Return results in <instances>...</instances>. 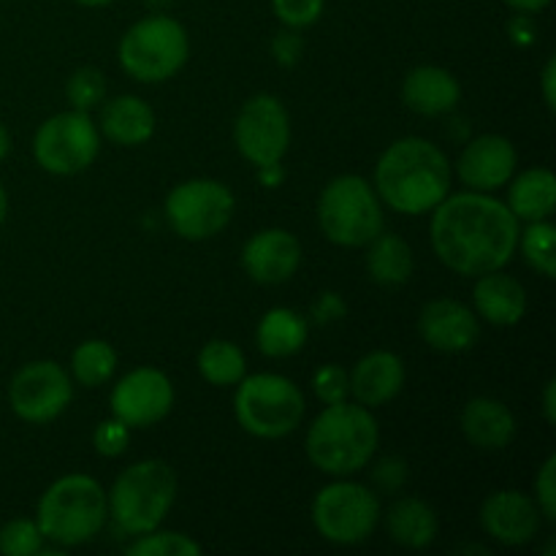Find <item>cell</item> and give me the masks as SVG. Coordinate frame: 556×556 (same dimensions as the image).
I'll return each mask as SVG.
<instances>
[{
	"instance_id": "obj_36",
	"label": "cell",
	"mask_w": 556,
	"mask_h": 556,
	"mask_svg": "<svg viewBox=\"0 0 556 556\" xmlns=\"http://www.w3.org/2000/svg\"><path fill=\"white\" fill-rule=\"evenodd\" d=\"M128 427L123 421H103L101 427L92 434V443H96V451L101 456H119L125 448H128Z\"/></svg>"
},
{
	"instance_id": "obj_37",
	"label": "cell",
	"mask_w": 556,
	"mask_h": 556,
	"mask_svg": "<svg viewBox=\"0 0 556 556\" xmlns=\"http://www.w3.org/2000/svg\"><path fill=\"white\" fill-rule=\"evenodd\" d=\"M535 497H538V508L541 514L546 516L548 521L556 519V456H548L543 462L541 472L535 478Z\"/></svg>"
},
{
	"instance_id": "obj_43",
	"label": "cell",
	"mask_w": 556,
	"mask_h": 556,
	"mask_svg": "<svg viewBox=\"0 0 556 556\" xmlns=\"http://www.w3.org/2000/svg\"><path fill=\"white\" fill-rule=\"evenodd\" d=\"M5 215H9V195H5L3 182H0V226L5 223Z\"/></svg>"
},
{
	"instance_id": "obj_12",
	"label": "cell",
	"mask_w": 556,
	"mask_h": 556,
	"mask_svg": "<svg viewBox=\"0 0 556 556\" xmlns=\"http://www.w3.org/2000/svg\"><path fill=\"white\" fill-rule=\"evenodd\" d=\"M233 141L244 161L253 166H275L282 161L291 144V123L288 112L275 96H255L239 112L233 125Z\"/></svg>"
},
{
	"instance_id": "obj_28",
	"label": "cell",
	"mask_w": 556,
	"mask_h": 556,
	"mask_svg": "<svg viewBox=\"0 0 556 556\" xmlns=\"http://www.w3.org/2000/svg\"><path fill=\"white\" fill-rule=\"evenodd\" d=\"M244 364L242 351L226 340H212L201 348L199 353V372L206 383L226 389V386H237L244 378Z\"/></svg>"
},
{
	"instance_id": "obj_20",
	"label": "cell",
	"mask_w": 556,
	"mask_h": 556,
	"mask_svg": "<svg viewBox=\"0 0 556 556\" xmlns=\"http://www.w3.org/2000/svg\"><path fill=\"white\" fill-rule=\"evenodd\" d=\"M462 87L451 71L438 65H418L405 76L402 85V101L407 109L424 117H438L451 112L459 103Z\"/></svg>"
},
{
	"instance_id": "obj_6",
	"label": "cell",
	"mask_w": 556,
	"mask_h": 556,
	"mask_svg": "<svg viewBox=\"0 0 556 556\" xmlns=\"http://www.w3.org/2000/svg\"><path fill=\"white\" fill-rule=\"evenodd\" d=\"M318 223L334 244L362 248L383 231V206L367 179L345 174L320 193Z\"/></svg>"
},
{
	"instance_id": "obj_9",
	"label": "cell",
	"mask_w": 556,
	"mask_h": 556,
	"mask_svg": "<svg viewBox=\"0 0 556 556\" xmlns=\"http://www.w3.org/2000/svg\"><path fill=\"white\" fill-rule=\"evenodd\" d=\"M101 150V136L90 114L71 109L60 112L41 123L33 139V155L36 163L49 174L71 177L90 166Z\"/></svg>"
},
{
	"instance_id": "obj_13",
	"label": "cell",
	"mask_w": 556,
	"mask_h": 556,
	"mask_svg": "<svg viewBox=\"0 0 556 556\" xmlns=\"http://www.w3.org/2000/svg\"><path fill=\"white\" fill-rule=\"evenodd\" d=\"M71 380L54 362L25 364L9 383V405L22 421L47 424L71 405Z\"/></svg>"
},
{
	"instance_id": "obj_17",
	"label": "cell",
	"mask_w": 556,
	"mask_h": 556,
	"mask_svg": "<svg viewBox=\"0 0 556 556\" xmlns=\"http://www.w3.org/2000/svg\"><path fill=\"white\" fill-rule=\"evenodd\" d=\"M418 331L434 351L459 353L476 345L481 326L467 304L456 302V299H434L424 307L421 318H418Z\"/></svg>"
},
{
	"instance_id": "obj_35",
	"label": "cell",
	"mask_w": 556,
	"mask_h": 556,
	"mask_svg": "<svg viewBox=\"0 0 556 556\" xmlns=\"http://www.w3.org/2000/svg\"><path fill=\"white\" fill-rule=\"evenodd\" d=\"M277 20L288 27H309L324 14V0H271Z\"/></svg>"
},
{
	"instance_id": "obj_11",
	"label": "cell",
	"mask_w": 556,
	"mask_h": 556,
	"mask_svg": "<svg viewBox=\"0 0 556 556\" xmlns=\"http://www.w3.org/2000/svg\"><path fill=\"white\" fill-rule=\"evenodd\" d=\"M231 190L217 179H188L166 199V217L182 239H210L220 233L233 217Z\"/></svg>"
},
{
	"instance_id": "obj_7",
	"label": "cell",
	"mask_w": 556,
	"mask_h": 556,
	"mask_svg": "<svg viewBox=\"0 0 556 556\" xmlns=\"http://www.w3.org/2000/svg\"><path fill=\"white\" fill-rule=\"evenodd\" d=\"M237 400V421L244 432L255 434L261 440H277L291 434L304 416V396L282 375L261 372L239 380Z\"/></svg>"
},
{
	"instance_id": "obj_1",
	"label": "cell",
	"mask_w": 556,
	"mask_h": 556,
	"mask_svg": "<svg viewBox=\"0 0 556 556\" xmlns=\"http://www.w3.org/2000/svg\"><path fill=\"white\" fill-rule=\"evenodd\" d=\"M519 217L486 193L445 195L434 206L432 248L456 275L481 277L514 258L519 244Z\"/></svg>"
},
{
	"instance_id": "obj_34",
	"label": "cell",
	"mask_w": 556,
	"mask_h": 556,
	"mask_svg": "<svg viewBox=\"0 0 556 556\" xmlns=\"http://www.w3.org/2000/svg\"><path fill=\"white\" fill-rule=\"evenodd\" d=\"M313 389L324 405H337V402H345L348 394H351V380H348V372L342 367L326 364L315 372Z\"/></svg>"
},
{
	"instance_id": "obj_19",
	"label": "cell",
	"mask_w": 556,
	"mask_h": 556,
	"mask_svg": "<svg viewBox=\"0 0 556 556\" xmlns=\"http://www.w3.org/2000/svg\"><path fill=\"white\" fill-rule=\"evenodd\" d=\"M351 380V394L358 405L380 407L394 400L405 386V367L402 358L391 351H375L364 356L348 375Z\"/></svg>"
},
{
	"instance_id": "obj_39",
	"label": "cell",
	"mask_w": 556,
	"mask_h": 556,
	"mask_svg": "<svg viewBox=\"0 0 556 556\" xmlns=\"http://www.w3.org/2000/svg\"><path fill=\"white\" fill-rule=\"evenodd\" d=\"M554 81H556V58H548L546 68H543V98H546V106L552 109V112H554V106H556Z\"/></svg>"
},
{
	"instance_id": "obj_14",
	"label": "cell",
	"mask_w": 556,
	"mask_h": 556,
	"mask_svg": "<svg viewBox=\"0 0 556 556\" xmlns=\"http://www.w3.org/2000/svg\"><path fill=\"white\" fill-rule=\"evenodd\" d=\"M174 407V386L161 369L141 367L125 375L112 391V413L128 429L163 421Z\"/></svg>"
},
{
	"instance_id": "obj_26",
	"label": "cell",
	"mask_w": 556,
	"mask_h": 556,
	"mask_svg": "<svg viewBox=\"0 0 556 556\" xmlns=\"http://www.w3.org/2000/svg\"><path fill=\"white\" fill-rule=\"evenodd\" d=\"M258 348L269 358H286L302 351L307 342V320L288 307H275L261 318Z\"/></svg>"
},
{
	"instance_id": "obj_8",
	"label": "cell",
	"mask_w": 556,
	"mask_h": 556,
	"mask_svg": "<svg viewBox=\"0 0 556 556\" xmlns=\"http://www.w3.org/2000/svg\"><path fill=\"white\" fill-rule=\"evenodd\" d=\"M188 33L172 16H147L119 41V65L134 79L155 85L166 81L188 63Z\"/></svg>"
},
{
	"instance_id": "obj_24",
	"label": "cell",
	"mask_w": 556,
	"mask_h": 556,
	"mask_svg": "<svg viewBox=\"0 0 556 556\" xmlns=\"http://www.w3.org/2000/svg\"><path fill=\"white\" fill-rule=\"evenodd\" d=\"M556 206V179L548 168H530L508 188V210L521 220H548Z\"/></svg>"
},
{
	"instance_id": "obj_42",
	"label": "cell",
	"mask_w": 556,
	"mask_h": 556,
	"mask_svg": "<svg viewBox=\"0 0 556 556\" xmlns=\"http://www.w3.org/2000/svg\"><path fill=\"white\" fill-rule=\"evenodd\" d=\"M11 150V136H9V128H5L3 123H0V161H3L5 155H9Z\"/></svg>"
},
{
	"instance_id": "obj_31",
	"label": "cell",
	"mask_w": 556,
	"mask_h": 556,
	"mask_svg": "<svg viewBox=\"0 0 556 556\" xmlns=\"http://www.w3.org/2000/svg\"><path fill=\"white\" fill-rule=\"evenodd\" d=\"M130 556H199L201 546L179 532H147L125 548Z\"/></svg>"
},
{
	"instance_id": "obj_22",
	"label": "cell",
	"mask_w": 556,
	"mask_h": 556,
	"mask_svg": "<svg viewBox=\"0 0 556 556\" xmlns=\"http://www.w3.org/2000/svg\"><path fill=\"white\" fill-rule=\"evenodd\" d=\"M472 299H476L478 315L492 326H516L527 313V293L521 282L500 269L481 275Z\"/></svg>"
},
{
	"instance_id": "obj_4",
	"label": "cell",
	"mask_w": 556,
	"mask_h": 556,
	"mask_svg": "<svg viewBox=\"0 0 556 556\" xmlns=\"http://www.w3.org/2000/svg\"><path fill=\"white\" fill-rule=\"evenodd\" d=\"M109 503L101 483L90 476H65L43 492L36 525L43 541L60 546H81L106 525Z\"/></svg>"
},
{
	"instance_id": "obj_27",
	"label": "cell",
	"mask_w": 556,
	"mask_h": 556,
	"mask_svg": "<svg viewBox=\"0 0 556 556\" xmlns=\"http://www.w3.org/2000/svg\"><path fill=\"white\" fill-rule=\"evenodd\" d=\"M369 244L372 248L367 253V269L378 286H402L410 280L413 253L405 239L380 231Z\"/></svg>"
},
{
	"instance_id": "obj_29",
	"label": "cell",
	"mask_w": 556,
	"mask_h": 556,
	"mask_svg": "<svg viewBox=\"0 0 556 556\" xmlns=\"http://www.w3.org/2000/svg\"><path fill=\"white\" fill-rule=\"evenodd\" d=\"M71 369H74V378L81 386L96 389V386L106 383L114 375V369H117V353H114V348L109 342L87 340L71 356Z\"/></svg>"
},
{
	"instance_id": "obj_2",
	"label": "cell",
	"mask_w": 556,
	"mask_h": 556,
	"mask_svg": "<svg viewBox=\"0 0 556 556\" xmlns=\"http://www.w3.org/2000/svg\"><path fill=\"white\" fill-rule=\"evenodd\" d=\"M448 190V157L438 144L418 136L394 141L375 168V193L402 215L432 212Z\"/></svg>"
},
{
	"instance_id": "obj_44",
	"label": "cell",
	"mask_w": 556,
	"mask_h": 556,
	"mask_svg": "<svg viewBox=\"0 0 556 556\" xmlns=\"http://www.w3.org/2000/svg\"><path fill=\"white\" fill-rule=\"evenodd\" d=\"M79 5H87V9H98V5H109L112 0H76Z\"/></svg>"
},
{
	"instance_id": "obj_33",
	"label": "cell",
	"mask_w": 556,
	"mask_h": 556,
	"mask_svg": "<svg viewBox=\"0 0 556 556\" xmlns=\"http://www.w3.org/2000/svg\"><path fill=\"white\" fill-rule=\"evenodd\" d=\"M65 92H68L71 106L79 109V112H90L106 96V79H103V74L98 68H79L68 79Z\"/></svg>"
},
{
	"instance_id": "obj_18",
	"label": "cell",
	"mask_w": 556,
	"mask_h": 556,
	"mask_svg": "<svg viewBox=\"0 0 556 556\" xmlns=\"http://www.w3.org/2000/svg\"><path fill=\"white\" fill-rule=\"evenodd\" d=\"M481 525L505 546H525L541 530V508L521 492L492 494L481 508Z\"/></svg>"
},
{
	"instance_id": "obj_23",
	"label": "cell",
	"mask_w": 556,
	"mask_h": 556,
	"mask_svg": "<svg viewBox=\"0 0 556 556\" xmlns=\"http://www.w3.org/2000/svg\"><path fill=\"white\" fill-rule=\"evenodd\" d=\"M101 130L114 144L139 147L155 134V114L141 98L119 96L103 106Z\"/></svg>"
},
{
	"instance_id": "obj_10",
	"label": "cell",
	"mask_w": 556,
	"mask_h": 556,
	"mask_svg": "<svg viewBox=\"0 0 556 556\" xmlns=\"http://www.w3.org/2000/svg\"><path fill=\"white\" fill-rule=\"evenodd\" d=\"M380 521V503L367 486L340 481L318 492L313 503V525L329 543L353 546L367 541Z\"/></svg>"
},
{
	"instance_id": "obj_40",
	"label": "cell",
	"mask_w": 556,
	"mask_h": 556,
	"mask_svg": "<svg viewBox=\"0 0 556 556\" xmlns=\"http://www.w3.org/2000/svg\"><path fill=\"white\" fill-rule=\"evenodd\" d=\"M543 410H546V421L556 424V383L546 386V394H543Z\"/></svg>"
},
{
	"instance_id": "obj_25",
	"label": "cell",
	"mask_w": 556,
	"mask_h": 556,
	"mask_svg": "<svg viewBox=\"0 0 556 556\" xmlns=\"http://www.w3.org/2000/svg\"><path fill=\"white\" fill-rule=\"evenodd\" d=\"M386 525H389V535L394 538V543L405 548H427L438 538V516L424 500L416 497L391 505Z\"/></svg>"
},
{
	"instance_id": "obj_38",
	"label": "cell",
	"mask_w": 556,
	"mask_h": 556,
	"mask_svg": "<svg viewBox=\"0 0 556 556\" xmlns=\"http://www.w3.org/2000/svg\"><path fill=\"white\" fill-rule=\"evenodd\" d=\"M271 49H275V58L280 60V63L293 65L299 60V52H302V41H299L293 33H280V36L275 38V43H271Z\"/></svg>"
},
{
	"instance_id": "obj_41",
	"label": "cell",
	"mask_w": 556,
	"mask_h": 556,
	"mask_svg": "<svg viewBox=\"0 0 556 556\" xmlns=\"http://www.w3.org/2000/svg\"><path fill=\"white\" fill-rule=\"evenodd\" d=\"M505 3H508L510 9H516V11H527V14H532V11L546 9V5L552 3V0H505Z\"/></svg>"
},
{
	"instance_id": "obj_5",
	"label": "cell",
	"mask_w": 556,
	"mask_h": 556,
	"mask_svg": "<svg viewBox=\"0 0 556 556\" xmlns=\"http://www.w3.org/2000/svg\"><path fill=\"white\" fill-rule=\"evenodd\" d=\"M177 497V476L161 459L130 465L117 476L109 492V516L128 535H147L157 530Z\"/></svg>"
},
{
	"instance_id": "obj_3",
	"label": "cell",
	"mask_w": 556,
	"mask_h": 556,
	"mask_svg": "<svg viewBox=\"0 0 556 556\" xmlns=\"http://www.w3.org/2000/svg\"><path fill=\"white\" fill-rule=\"evenodd\" d=\"M378 421L364 405H326L307 432V456L329 476H353L378 448Z\"/></svg>"
},
{
	"instance_id": "obj_30",
	"label": "cell",
	"mask_w": 556,
	"mask_h": 556,
	"mask_svg": "<svg viewBox=\"0 0 556 556\" xmlns=\"http://www.w3.org/2000/svg\"><path fill=\"white\" fill-rule=\"evenodd\" d=\"M521 237V233H519ZM521 250L525 258L538 275L554 277L556 275V253H554V226L546 220H535L521 237Z\"/></svg>"
},
{
	"instance_id": "obj_16",
	"label": "cell",
	"mask_w": 556,
	"mask_h": 556,
	"mask_svg": "<svg viewBox=\"0 0 556 556\" xmlns=\"http://www.w3.org/2000/svg\"><path fill=\"white\" fill-rule=\"evenodd\" d=\"M456 168L467 188L489 193V190L505 188L514 179L516 150L505 136H478L465 147Z\"/></svg>"
},
{
	"instance_id": "obj_15",
	"label": "cell",
	"mask_w": 556,
	"mask_h": 556,
	"mask_svg": "<svg viewBox=\"0 0 556 556\" xmlns=\"http://www.w3.org/2000/svg\"><path fill=\"white\" fill-rule=\"evenodd\" d=\"M302 264V244L282 228H266L248 239L242 250V266L255 282L280 286L291 280Z\"/></svg>"
},
{
	"instance_id": "obj_32",
	"label": "cell",
	"mask_w": 556,
	"mask_h": 556,
	"mask_svg": "<svg viewBox=\"0 0 556 556\" xmlns=\"http://www.w3.org/2000/svg\"><path fill=\"white\" fill-rule=\"evenodd\" d=\"M43 535L36 521L11 519L0 527V554L5 556H33L41 552Z\"/></svg>"
},
{
	"instance_id": "obj_21",
	"label": "cell",
	"mask_w": 556,
	"mask_h": 556,
	"mask_svg": "<svg viewBox=\"0 0 556 556\" xmlns=\"http://www.w3.org/2000/svg\"><path fill=\"white\" fill-rule=\"evenodd\" d=\"M462 432L476 448L503 451L516 438V418L500 400L478 396L462 410Z\"/></svg>"
}]
</instances>
